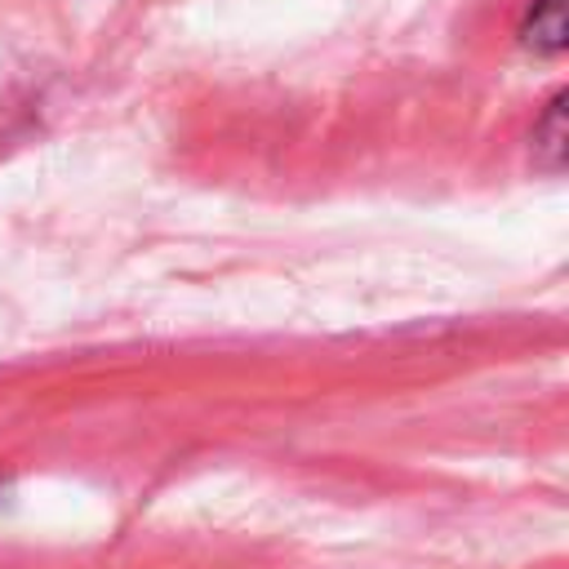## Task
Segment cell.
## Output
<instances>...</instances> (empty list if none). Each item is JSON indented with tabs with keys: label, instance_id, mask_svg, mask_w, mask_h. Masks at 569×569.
Instances as JSON below:
<instances>
[{
	"label": "cell",
	"instance_id": "1",
	"mask_svg": "<svg viewBox=\"0 0 569 569\" xmlns=\"http://www.w3.org/2000/svg\"><path fill=\"white\" fill-rule=\"evenodd\" d=\"M520 44L533 49V53H560L569 44L565 0H533L525 22H520Z\"/></svg>",
	"mask_w": 569,
	"mask_h": 569
},
{
	"label": "cell",
	"instance_id": "2",
	"mask_svg": "<svg viewBox=\"0 0 569 569\" xmlns=\"http://www.w3.org/2000/svg\"><path fill=\"white\" fill-rule=\"evenodd\" d=\"M565 102H569V93H556V98L547 102V111L538 116V124H533V156H538L551 173L565 164V151H569V120H565Z\"/></svg>",
	"mask_w": 569,
	"mask_h": 569
}]
</instances>
